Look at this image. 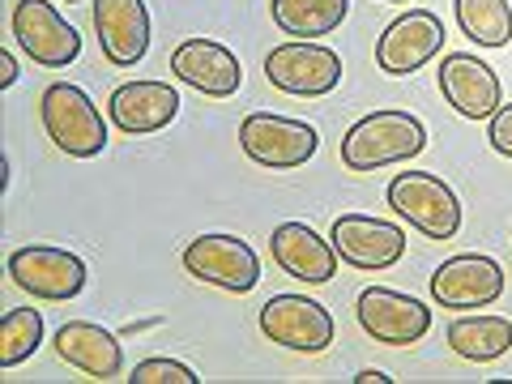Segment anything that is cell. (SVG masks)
<instances>
[{
  "label": "cell",
  "instance_id": "30bf717a",
  "mask_svg": "<svg viewBox=\"0 0 512 384\" xmlns=\"http://www.w3.org/2000/svg\"><path fill=\"white\" fill-rule=\"evenodd\" d=\"M261 333L295 355H320L333 346V316L308 295H274L261 308Z\"/></svg>",
  "mask_w": 512,
  "mask_h": 384
},
{
  "label": "cell",
  "instance_id": "cb8c5ba5",
  "mask_svg": "<svg viewBox=\"0 0 512 384\" xmlns=\"http://www.w3.org/2000/svg\"><path fill=\"white\" fill-rule=\"evenodd\" d=\"M128 380L133 384H197L201 376L192 372V367L175 363V359H141Z\"/></svg>",
  "mask_w": 512,
  "mask_h": 384
},
{
  "label": "cell",
  "instance_id": "9a60e30c",
  "mask_svg": "<svg viewBox=\"0 0 512 384\" xmlns=\"http://www.w3.org/2000/svg\"><path fill=\"white\" fill-rule=\"evenodd\" d=\"M171 73L184 86L201 90L205 99H231L244 86V64L235 60L231 47L214 39H184L171 47Z\"/></svg>",
  "mask_w": 512,
  "mask_h": 384
},
{
  "label": "cell",
  "instance_id": "603a6c76",
  "mask_svg": "<svg viewBox=\"0 0 512 384\" xmlns=\"http://www.w3.org/2000/svg\"><path fill=\"white\" fill-rule=\"evenodd\" d=\"M43 346V312L39 308H13L0 320V367L13 372Z\"/></svg>",
  "mask_w": 512,
  "mask_h": 384
},
{
  "label": "cell",
  "instance_id": "8fae6325",
  "mask_svg": "<svg viewBox=\"0 0 512 384\" xmlns=\"http://www.w3.org/2000/svg\"><path fill=\"white\" fill-rule=\"evenodd\" d=\"M440 47H444V22L431 9H410L402 18H393L376 39V69L389 77H410L431 56H440Z\"/></svg>",
  "mask_w": 512,
  "mask_h": 384
},
{
  "label": "cell",
  "instance_id": "7c38bea8",
  "mask_svg": "<svg viewBox=\"0 0 512 384\" xmlns=\"http://www.w3.org/2000/svg\"><path fill=\"white\" fill-rule=\"evenodd\" d=\"M500 295H504L500 261L478 256V252L448 256L436 274H431V299H436L440 308H453V312L491 308V303H500Z\"/></svg>",
  "mask_w": 512,
  "mask_h": 384
},
{
  "label": "cell",
  "instance_id": "52a82bcc",
  "mask_svg": "<svg viewBox=\"0 0 512 384\" xmlns=\"http://www.w3.org/2000/svg\"><path fill=\"white\" fill-rule=\"evenodd\" d=\"M9 26L22 43V52L39 69H69L82 56V35H77V26L60 18L52 0H13Z\"/></svg>",
  "mask_w": 512,
  "mask_h": 384
},
{
  "label": "cell",
  "instance_id": "5b68a950",
  "mask_svg": "<svg viewBox=\"0 0 512 384\" xmlns=\"http://www.w3.org/2000/svg\"><path fill=\"white\" fill-rule=\"evenodd\" d=\"M265 77H269V86L282 90V94H295V99H320V94L338 90L342 56L325 43L291 39V43H278L274 52L265 56Z\"/></svg>",
  "mask_w": 512,
  "mask_h": 384
},
{
  "label": "cell",
  "instance_id": "ffe728a7",
  "mask_svg": "<svg viewBox=\"0 0 512 384\" xmlns=\"http://www.w3.org/2000/svg\"><path fill=\"white\" fill-rule=\"evenodd\" d=\"M444 342L453 355L470 359V363H495L512 350V320L478 312V316H461L444 329Z\"/></svg>",
  "mask_w": 512,
  "mask_h": 384
},
{
  "label": "cell",
  "instance_id": "7402d4cb",
  "mask_svg": "<svg viewBox=\"0 0 512 384\" xmlns=\"http://www.w3.org/2000/svg\"><path fill=\"white\" fill-rule=\"evenodd\" d=\"M461 35L478 47H508L512 43V5L508 0H453Z\"/></svg>",
  "mask_w": 512,
  "mask_h": 384
},
{
  "label": "cell",
  "instance_id": "e0dca14e",
  "mask_svg": "<svg viewBox=\"0 0 512 384\" xmlns=\"http://www.w3.org/2000/svg\"><path fill=\"white\" fill-rule=\"evenodd\" d=\"M107 116L128 137H150L180 116V94L171 82H124L111 90Z\"/></svg>",
  "mask_w": 512,
  "mask_h": 384
},
{
  "label": "cell",
  "instance_id": "83f0119b",
  "mask_svg": "<svg viewBox=\"0 0 512 384\" xmlns=\"http://www.w3.org/2000/svg\"><path fill=\"white\" fill-rule=\"evenodd\" d=\"M393 5H410V0H393Z\"/></svg>",
  "mask_w": 512,
  "mask_h": 384
},
{
  "label": "cell",
  "instance_id": "44dd1931",
  "mask_svg": "<svg viewBox=\"0 0 512 384\" xmlns=\"http://www.w3.org/2000/svg\"><path fill=\"white\" fill-rule=\"evenodd\" d=\"M350 13V0H269V18L282 35L320 39L333 35Z\"/></svg>",
  "mask_w": 512,
  "mask_h": 384
},
{
  "label": "cell",
  "instance_id": "484cf974",
  "mask_svg": "<svg viewBox=\"0 0 512 384\" xmlns=\"http://www.w3.org/2000/svg\"><path fill=\"white\" fill-rule=\"evenodd\" d=\"M13 82H18V60H13L9 52H0V86H13Z\"/></svg>",
  "mask_w": 512,
  "mask_h": 384
},
{
  "label": "cell",
  "instance_id": "ba28073f",
  "mask_svg": "<svg viewBox=\"0 0 512 384\" xmlns=\"http://www.w3.org/2000/svg\"><path fill=\"white\" fill-rule=\"evenodd\" d=\"M180 261L197 282H210L231 295H248L261 282V261L239 235H197Z\"/></svg>",
  "mask_w": 512,
  "mask_h": 384
},
{
  "label": "cell",
  "instance_id": "4fadbf2b",
  "mask_svg": "<svg viewBox=\"0 0 512 384\" xmlns=\"http://www.w3.org/2000/svg\"><path fill=\"white\" fill-rule=\"evenodd\" d=\"M333 248H338L342 265L363 269V274H380V269L397 265L406 256V235L402 227L367 214H342L333 222Z\"/></svg>",
  "mask_w": 512,
  "mask_h": 384
},
{
  "label": "cell",
  "instance_id": "7a4b0ae2",
  "mask_svg": "<svg viewBox=\"0 0 512 384\" xmlns=\"http://www.w3.org/2000/svg\"><path fill=\"white\" fill-rule=\"evenodd\" d=\"M39 120H43V133L52 137V146L64 150L69 158H99L107 146L103 111L94 107L90 94L73 82H56V86L43 90Z\"/></svg>",
  "mask_w": 512,
  "mask_h": 384
},
{
  "label": "cell",
  "instance_id": "8992f818",
  "mask_svg": "<svg viewBox=\"0 0 512 384\" xmlns=\"http://www.w3.org/2000/svg\"><path fill=\"white\" fill-rule=\"evenodd\" d=\"M5 265L13 286L43 303H69L86 291V261L69 248H47V244L13 248Z\"/></svg>",
  "mask_w": 512,
  "mask_h": 384
},
{
  "label": "cell",
  "instance_id": "5bb4252c",
  "mask_svg": "<svg viewBox=\"0 0 512 384\" xmlns=\"http://www.w3.org/2000/svg\"><path fill=\"white\" fill-rule=\"evenodd\" d=\"M440 94L466 120H491L504 107V86L487 60L470 52H448L440 60Z\"/></svg>",
  "mask_w": 512,
  "mask_h": 384
},
{
  "label": "cell",
  "instance_id": "f1b7e54d",
  "mask_svg": "<svg viewBox=\"0 0 512 384\" xmlns=\"http://www.w3.org/2000/svg\"><path fill=\"white\" fill-rule=\"evenodd\" d=\"M64 5H77V0H64Z\"/></svg>",
  "mask_w": 512,
  "mask_h": 384
},
{
  "label": "cell",
  "instance_id": "6da1fadb",
  "mask_svg": "<svg viewBox=\"0 0 512 384\" xmlns=\"http://www.w3.org/2000/svg\"><path fill=\"white\" fill-rule=\"evenodd\" d=\"M427 150V128L410 111H372L359 124H350L342 137V163L346 171H380L393 163H410Z\"/></svg>",
  "mask_w": 512,
  "mask_h": 384
},
{
  "label": "cell",
  "instance_id": "4316f807",
  "mask_svg": "<svg viewBox=\"0 0 512 384\" xmlns=\"http://www.w3.org/2000/svg\"><path fill=\"white\" fill-rule=\"evenodd\" d=\"M355 384H393V376H384L380 367H367V372L355 376Z\"/></svg>",
  "mask_w": 512,
  "mask_h": 384
},
{
  "label": "cell",
  "instance_id": "3957f363",
  "mask_svg": "<svg viewBox=\"0 0 512 384\" xmlns=\"http://www.w3.org/2000/svg\"><path fill=\"white\" fill-rule=\"evenodd\" d=\"M389 205L397 218H406L423 239H453L461 231V201L440 175L402 171L389 184Z\"/></svg>",
  "mask_w": 512,
  "mask_h": 384
},
{
  "label": "cell",
  "instance_id": "d4e9b609",
  "mask_svg": "<svg viewBox=\"0 0 512 384\" xmlns=\"http://www.w3.org/2000/svg\"><path fill=\"white\" fill-rule=\"evenodd\" d=\"M487 137H491V150H495V154L512 158V103H504V107L491 116Z\"/></svg>",
  "mask_w": 512,
  "mask_h": 384
},
{
  "label": "cell",
  "instance_id": "ac0fdd59",
  "mask_svg": "<svg viewBox=\"0 0 512 384\" xmlns=\"http://www.w3.org/2000/svg\"><path fill=\"white\" fill-rule=\"evenodd\" d=\"M269 252H274V265L282 274H291L295 282H308V286H325L338 274V248L333 239H320L308 222H282L269 235Z\"/></svg>",
  "mask_w": 512,
  "mask_h": 384
},
{
  "label": "cell",
  "instance_id": "d6986e66",
  "mask_svg": "<svg viewBox=\"0 0 512 384\" xmlns=\"http://www.w3.org/2000/svg\"><path fill=\"white\" fill-rule=\"evenodd\" d=\"M56 355L90 380H116L124 372V346L94 320H69L56 329Z\"/></svg>",
  "mask_w": 512,
  "mask_h": 384
},
{
  "label": "cell",
  "instance_id": "277c9868",
  "mask_svg": "<svg viewBox=\"0 0 512 384\" xmlns=\"http://www.w3.org/2000/svg\"><path fill=\"white\" fill-rule=\"evenodd\" d=\"M239 150H244L256 167L295 171L320 150V133L308 120L252 111V116H244V124H239Z\"/></svg>",
  "mask_w": 512,
  "mask_h": 384
},
{
  "label": "cell",
  "instance_id": "2e32d148",
  "mask_svg": "<svg viewBox=\"0 0 512 384\" xmlns=\"http://www.w3.org/2000/svg\"><path fill=\"white\" fill-rule=\"evenodd\" d=\"M99 47L116 69H137L150 52V9L146 0H94Z\"/></svg>",
  "mask_w": 512,
  "mask_h": 384
},
{
  "label": "cell",
  "instance_id": "9c48e42d",
  "mask_svg": "<svg viewBox=\"0 0 512 384\" xmlns=\"http://www.w3.org/2000/svg\"><path fill=\"white\" fill-rule=\"evenodd\" d=\"M355 316H359V329L367 338L384 342V346H414V342H423L431 329L427 303H419L414 295H402V291H389V286H367L355 303Z\"/></svg>",
  "mask_w": 512,
  "mask_h": 384
}]
</instances>
